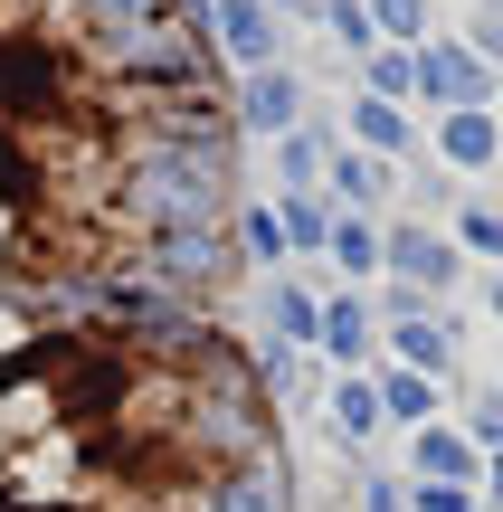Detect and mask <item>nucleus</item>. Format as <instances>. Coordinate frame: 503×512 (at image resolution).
<instances>
[{"label":"nucleus","mask_w":503,"mask_h":512,"mask_svg":"<svg viewBox=\"0 0 503 512\" xmlns=\"http://www.w3.org/2000/svg\"><path fill=\"white\" fill-rule=\"evenodd\" d=\"M447 152H456V162H485V152H494V124H485V114H456V124H447Z\"/></svg>","instance_id":"5"},{"label":"nucleus","mask_w":503,"mask_h":512,"mask_svg":"<svg viewBox=\"0 0 503 512\" xmlns=\"http://www.w3.org/2000/svg\"><path fill=\"white\" fill-rule=\"evenodd\" d=\"M428 86L437 95H485V76H475L466 57H428Z\"/></svg>","instance_id":"6"},{"label":"nucleus","mask_w":503,"mask_h":512,"mask_svg":"<svg viewBox=\"0 0 503 512\" xmlns=\"http://www.w3.org/2000/svg\"><path fill=\"white\" fill-rule=\"evenodd\" d=\"M0 512H285V427L209 323L0 313Z\"/></svg>","instance_id":"2"},{"label":"nucleus","mask_w":503,"mask_h":512,"mask_svg":"<svg viewBox=\"0 0 503 512\" xmlns=\"http://www.w3.org/2000/svg\"><path fill=\"white\" fill-rule=\"evenodd\" d=\"M285 114H295V86H285V76H257L247 105H238V124H285Z\"/></svg>","instance_id":"4"},{"label":"nucleus","mask_w":503,"mask_h":512,"mask_svg":"<svg viewBox=\"0 0 503 512\" xmlns=\"http://www.w3.org/2000/svg\"><path fill=\"white\" fill-rule=\"evenodd\" d=\"M380 19H390V29H418L428 10H418V0H380Z\"/></svg>","instance_id":"7"},{"label":"nucleus","mask_w":503,"mask_h":512,"mask_svg":"<svg viewBox=\"0 0 503 512\" xmlns=\"http://www.w3.org/2000/svg\"><path fill=\"white\" fill-rule=\"evenodd\" d=\"M219 29H228V48H238V57H266V48H276V29H266L257 0H219Z\"/></svg>","instance_id":"3"},{"label":"nucleus","mask_w":503,"mask_h":512,"mask_svg":"<svg viewBox=\"0 0 503 512\" xmlns=\"http://www.w3.org/2000/svg\"><path fill=\"white\" fill-rule=\"evenodd\" d=\"M238 105L200 0H0V313L152 323L219 285Z\"/></svg>","instance_id":"1"}]
</instances>
